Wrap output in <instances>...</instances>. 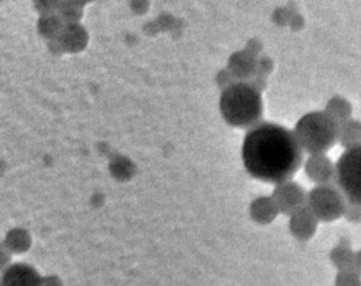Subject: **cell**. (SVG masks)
<instances>
[{
	"mask_svg": "<svg viewBox=\"0 0 361 286\" xmlns=\"http://www.w3.org/2000/svg\"><path fill=\"white\" fill-rule=\"evenodd\" d=\"M6 247L13 252H24L30 248L31 237L27 230L23 228H13L7 232L4 240Z\"/></svg>",
	"mask_w": 361,
	"mask_h": 286,
	"instance_id": "obj_16",
	"label": "cell"
},
{
	"mask_svg": "<svg viewBox=\"0 0 361 286\" xmlns=\"http://www.w3.org/2000/svg\"><path fill=\"white\" fill-rule=\"evenodd\" d=\"M220 113L227 124L235 128H252L262 118L264 104L259 90L252 83L234 82L220 96Z\"/></svg>",
	"mask_w": 361,
	"mask_h": 286,
	"instance_id": "obj_2",
	"label": "cell"
},
{
	"mask_svg": "<svg viewBox=\"0 0 361 286\" xmlns=\"http://www.w3.org/2000/svg\"><path fill=\"white\" fill-rule=\"evenodd\" d=\"M337 142L345 149L361 145V121L351 118L340 124Z\"/></svg>",
	"mask_w": 361,
	"mask_h": 286,
	"instance_id": "obj_12",
	"label": "cell"
},
{
	"mask_svg": "<svg viewBox=\"0 0 361 286\" xmlns=\"http://www.w3.org/2000/svg\"><path fill=\"white\" fill-rule=\"evenodd\" d=\"M65 24L56 14H49V15H41L38 21V31L42 37L48 39H58Z\"/></svg>",
	"mask_w": 361,
	"mask_h": 286,
	"instance_id": "obj_15",
	"label": "cell"
},
{
	"mask_svg": "<svg viewBox=\"0 0 361 286\" xmlns=\"http://www.w3.org/2000/svg\"><path fill=\"white\" fill-rule=\"evenodd\" d=\"M11 255V251L6 247V244L1 245V266L3 269H6V262L8 261V256Z\"/></svg>",
	"mask_w": 361,
	"mask_h": 286,
	"instance_id": "obj_23",
	"label": "cell"
},
{
	"mask_svg": "<svg viewBox=\"0 0 361 286\" xmlns=\"http://www.w3.org/2000/svg\"><path fill=\"white\" fill-rule=\"evenodd\" d=\"M32 6L42 15H49V14H54V11H56L58 1H35Z\"/></svg>",
	"mask_w": 361,
	"mask_h": 286,
	"instance_id": "obj_21",
	"label": "cell"
},
{
	"mask_svg": "<svg viewBox=\"0 0 361 286\" xmlns=\"http://www.w3.org/2000/svg\"><path fill=\"white\" fill-rule=\"evenodd\" d=\"M293 132L307 154H326L337 142L338 124L324 111H310L298 120Z\"/></svg>",
	"mask_w": 361,
	"mask_h": 286,
	"instance_id": "obj_3",
	"label": "cell"
},
{
	"mask_svg": "<svg viewBox=\"0 0 361 286\" xmlns=\"http://www.w3.org/2000/svg\"><path fill=\"white\" fill-rule=\"evenodd\" d=\"M305 173L316 185H331L336 182V163L326 154H314L306 159Z\"/></svg>",
	"mask_w": 361,
	"mask_h": 286,
	"instance_id": "obj_7",
	"label": "cell"
},
{
	"mask_svg": "<svg viewBox=\"0 0 361 286\" xmlns=\"http://www.w3.org/2000/svg\"><path fill=\"white\" fill-rule=\"evenodd\" d=\"M354 255L355 252L351 249L350 242L337 244L329 254L331 263L337 268V271H354Z\"/></svg>",
	"mask_w": 361,
	"mask_h": 286,
	"instance_id": "obj_14",
	"label": "cell"
},
{
	"mask_svg": "<svg viewBox=\"0 0 361 286\" xmlns=\"http://www.w3.org/2000/svg\"><path fill=\"white\" fill-rule=\"evenodd\" d=\"M324 113L327 116H330L338 125L351 120V114H353V106L351 103L343 97V96H333L326 107H324Z\"/></svg>",
	"mask_w": 361,
	"mask_h": 286,
	"instance_id": "obj_13",
	"label": "cell"
},
{
	"mask_svg": "<svg viewBox=\"0 0 361 286\" xmlns=\"http://www.w3.org/2000/svg\"><path fill=\"white\" fill-rule=\"evenodd\" d=\"M354 271L361 275V249L355 251V255H354Z\"/></svg>",
	"mask_w": 361,
	"mask_h": 286,
	"instance_id": "obj_24",
	"label": "cell"
},
{
	"mask_svg": "<svg viewBox=\"0 0 361 286\" xmlns=\"http://www.w3.org/2000/svg\"><path fill=\"white\" fill-rule=\"evenodd\" d=\"M87 41V34L85 28L79 24H68L63 27L56 42L63 51L78 52L85 48Z\"/></svg>",
	"mask_w": 361,
	"mask_h": 286,
	"instance_id": "obj_10",
	"label": "cell"
},
{
	"mask_svg": "<svg viewBox=\"0 0 361 286\" xmlns=\"http://www.w3.org/2000/svg\"><path fill=\"white\" fill-rule=\"evenodd\" d=\"M230 68L237 75V77H248L254 69V59L252 54H245V52H238L233 55L230 59Z\"/></svg>",
	"mask_w": 361,
	"mask_h": 286,
	"instance_id": "obj_18",
	"label": "cell"
},
{
	"mask_svg": "<svg viewBox=\"0 0 361 286\" xmlns=\"http://www.w3.org/2000/svg\"><path fill=\"white\" fill-rule=\"evenodd\" d=\"M334 286H361V275L355 271H338Z\"/></svg>",
	"mask_w": 361,
	"mask_h": 286,
	"instance_id": "obj_19",
	"label": "cell"
},
{
	"mask_svg": "<svg viewBox=\"0 0 361 286\" xmlns=\"http://www.w3.org/2000/svg\"><path fill=\"white\" fill-rule=\"evenodd\" d=\"M344 217H345L350 223L360 224V223H361V206L347 201L345 211H344Z\"/></svg>",
	"mask_w": 361,
	"mask_h": 286,
	"instance_id": "obj_20",
	"label": "cell"
},
{
	"mask_svg": "<svg viewBox=\"0 0 361 286\" xmlns=\"http://www.w3.org/2000/svg\"><path fill=\"white\" fill-rule=\"evenodd\" d=\"M278 213H279V210H278L272 196L257 197L250 206V214H251L252 220H255L259 224L271 223L278 216Z\"/></svg>",
	"mask_w": 361,
	"mask_h": 286,
	"instance_id": "obj_11",
	"label": "cell"
},
{
	"mask_svg": "<svg viewBox=\"0 0 361 286\" xmlns=\"http://www.w3.org/2000/svg\"><path fill=\"white\" fill-rule=\"evenodd\" d=\"M241 156L245 170L261 182L283 183L298 172L303 162L295 132L275 123H259L243 139Z\"/></svg>",
	"mask_w": 361,
	"mask_h": 286,
	"instance_id": "obj_1",
	"label": "cell"
},
{
	"mask_svg": "<svg viewBox=\"0 0 361 286\" xmlns=\"http://www.w3.org/2000/svg\"><path fill=\"white\" fill-rule=\"evenodd\" d=\"M42 286H62V282L58 276L42 278Z\"/></svg>",
	"mask_w": 361,
	"mask_h": 286,
	"instance_id": "obj_22",
	"label": "cell"
},
{
	"mask_svg": "<svg viewBox=\"0 0 361 286\" xmlns=\"http://www.w3.org/2000/svg\"><path fill=\"white\" fill-rule=\"evenodd\" d=\"M336 183L347 201L361 206V145L344 149L338 156Z\"/></svg>",
	"mask_w": 361,
	"mask_h": 286,
	"instance_id": "obj_4",
	"label": "cell"
},
{
	"mask_svg": "<svg viewBox=\"0 0 361 286\" xmlns=\"http://www.w3.org/2000/svg\"><path fill=\"white\" fill-rule=\"evenodd\" d=\"M82 6H83V3L61 1V3H58L56 15L62 20V23L65 25L78 24L79 18L82 17Z\"/></svg>",
	"mask_w": 361,
	"mask_h": 286,
	"instance_id": "obj_17",
	"label": "cell"
},
{
	"mask_svg": "<svg viewBox=\"0 0 361 286\" xmlns=\"http://www.w3.org/2000/svg\"><path fill=\"white\" fill-rule=\"evenodd\" d=\"M306 206L319 221L330 223L344 216L347 199L334 185H316L307 193Z\"/></svg>",
	"mask_w": 361,
	"mask_h": 286,
	"instance_id": "obj_5",
	"label": "cell"
},
{
	"mask_svg": "<svg viewBox=\"0 0 361 286\" xmlns=\"http://www.w3.org/2000/svg\"><path fill=\"white\" fill-rule=\"evenodd\" d=\"M1 286H42V278L31 265L16 262L3 269Z\"/></svg>",
	"mask_w": 361,
	"mask_h": 286,
	"instance_id": "obj_8",
	"label": "cell"
},
{
	"mask_svg": "<svg viewBox=\"0 0 361 286\" xmlns=\"http://www.w3.org/2000/svg\"><path fill=\"white\" fill-rule=\"evenodd\" d=\"M272 199L278 207V210L286 216H292L298 210L306 206L307 193L305 189L293 180H288L283 183H278L274 187Z\"/></svg>",
	"mask_w": 361,
	"mask_h": 286,
	"instance_id": "obj_6",
	"label": "cell"
},
{
	"mask_svg": "<svg viewBox=\"0 0 361 286\" xmlns=\"http://www.w3.org/2000/svg\"><path fill=\"white\" fill-rule=\"evenodd\" d=\"M317 223V217L310 211L307 206H305L290 216L289 231L299 241H307L316 234Z\"/></svg>",
	"mask_w": 361,
	"mask_h": 286,
	"instance_id": "obj_9",
	"label": "cell"
}]
</instances>
